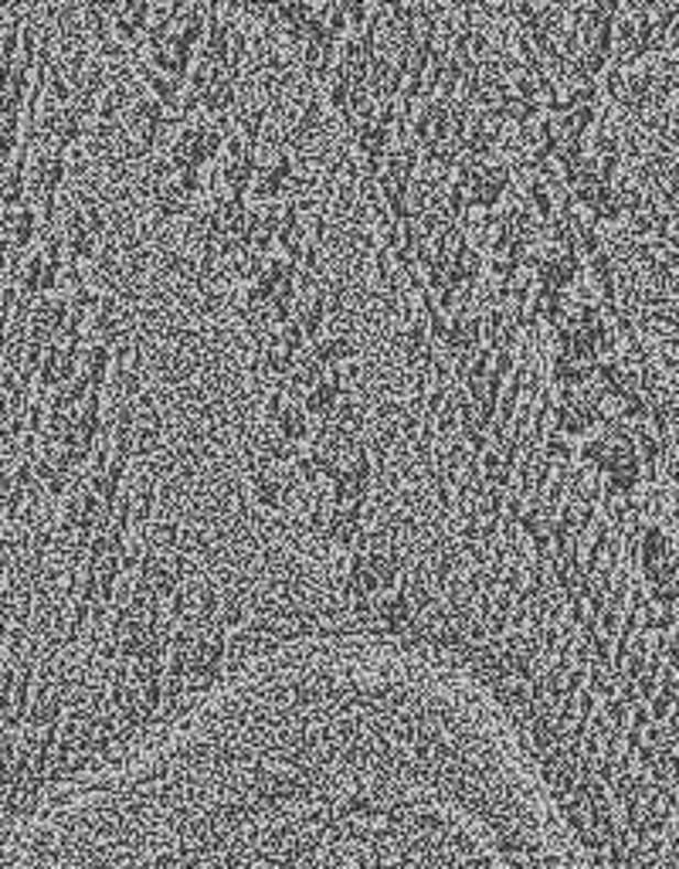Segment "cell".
Instances as JSON below:
<instances>
[{"mask_svg": "<svg viewBox=\"0 0 679 869\" xmlns=\"http://www.w3.org/2000/svg\"><path fill=\"white\" fill-rule=\"evenodd\" d=\"M415 622H418V612H415L405 587H397V591H391V595H381L374 602L371 625H377V631H384V636H391V639L408 636V631L415 628Z\"/></svg>", "mask_w": 679, "mask_h": 869, "instance_id": "8992f818", "label": "cell"}, {"mask_svg": "<svg viewBox=\"0 0 679 869\" xmlns=\"http://www.w3.org/2000/svg\"><path fill=\"white\" fill-rule=\"evenodd\" d=\"M184 86L187 82H180V78H171V75H164V72H146V89H150V99L153 102H160L164 106L167 112H174V116H180V106H184Z\"/></svg>", "mask_w": 679, "mask_h": 869, "instance_id": "d6986e66", "label": "cell"}, {"mask_svg": "<svg viewBox=\"0 0 679 869\" xmlns=\"http://www.w3.org/2000/svg\"><path fill=\"white\" fill-rule=\"evenodd\" d=\"M588 279L591 286L598 289V296H602L605 306H615V296H618V286H615V258L609 249H602L598 255H591L588 262Z\"/></svg>", "mask_w": 679, "mask_h": 869, "instance_id": "ac0fdd59", "label": "cell"}, {"mask_svg": "<svg viewBox=\"0 0 679 869\" xmlns=\"http://www.w3.org/2000/svg\"><path fill=\"white\" fill-rule=\"evenodd\" d=\"M102 228H106V221H102L96 205H89L83 211H72L62 221V242H65V255H68L72 265L96 255V245L102 239Z\"/></svg>", "mask_w": 679, "mask_h": 869, "instance_id": "5b68a950", "label": "cell"}, {"mask_svg": "<svg viewBox=\"0 0 679 869\" xmlns=\"http://www.w3.org/2000/svg\"><path fill=\"white\" fill-rule=\"evenodd\" d=\"M347 398V387H343V371H330L324 381L319 384H313L303 398H299V405L306 408V415L309 418H316L319 425L324 421H330L333 418V411L340 408V402Z\"/></svg>", "mask_w": 679, "mask_h": 869, "instance_id": "9c48e42d", "label": "cell"}, {"mask_svg": "<svg viewBox=\"0 0 679 869\" xmlns=\"http://www.w3.org/2000/svg\"><path fill=\"white\" fill-rule=\"evenodd\" d=\"M228 669V628L224 625H197L190 646V693L194 700L208 696Z\"/></svg>", "mask_w": 679, "mask_h": 869, "instance_id": "6da1fadb", "label": "cell"}, {"mask_svg": "<svg viewBox=\"0 0 679 869\" xmlns=\"http://www.w3.org/2000/svg\"><path fill=\"white\" fill-rule=\"evenodd\" d=\"M669 564H672V568L679 571V540L672 543V554H669Z\"/></svg>", "mask_w": 679, "mask_h": 869, "instance_id": "d4e9b609", "label": "cell"}, {"mask_svg": "<svg viewBox=\"0 0 679 869\" xmlns=\"http://www.w3.org/2000/svg\"><path fill=\"white\" fill-rule=\"evenodd\" d=\"M581 268H584V262H581L568 245H561V249H554V252L537 265V279H540L544 289L568 293V289L578 283Z\"/></svg>", "mask_w": 679, "mask_h": 869, "instance_id": "30bf717a", "label": "cell"}, {"mask_svg": "<svg viewBox=\"0 0 679 869\" xmlns=\"http://www.w3.org/2000/svg\"><path fill=\"white\" fill-rule=\"evenodd\" d=\"M78 374L86 377L92 391H106L109 374H112V346L99 340H86L83 358H78Z\"/></svg>", "mask_w": 679, "mask_h": 869, "instance_id": "9a60e30c", "label": "cell"}, {"mask_svg": "<svg viewBox=\"0 0 679 869\" xmlns=\"http://www.w3.org/2000/svg\"><path fill=\"white\" fill-rule=\"evenodd\" d=\"M371 486H374V462L368 446L357 439L347 446L343 465L330 480V506H368Z\"/></svg>", "mask_w": 679, "mask_h": 869, "instance_id": "3957f363", "label": "cell"}, {"mask_svg": "<svg viewBox=\"0 0 679 869\" xmlns=\"http://www.w3.org/2000/svg\"><path fill=\"white\" fill-rule=\"evenodd\" d=\"M259 146L245 143L238 133L228 136V146H224V156H221V184H224V194H234V197H249L252 187H255V174H259Z\"/></svg>", "mask_w": 679, "mask_h": 869, "instance_id": "277c9868", "label": "cell"}, {"mask_svg": "<svg viewBox=\"0 0 679 869\" xmlns=\"http://www.w3.org/2000/svg\"><path fill=\"white\" fill-rule=\"evenodd\" d=\"M293 320L299 323V330L306 333V340L316 343L319 337H324V327L330 320V296L324 289H303Z\"/></svg>", "mask_w": 679, "mask_h": 869, "instance_id": "5bb4252c", "label": "cell"}, {"mask_svg": "<svg viewBox=\"0 0 679 869\" xmlns=\"http://www.w3.org/2000/svg\"><path fill=\"white\" fill-rule=\"evenodd\" d=\"M534 309L544 316V320L557 323V316L565 309V293H554V289H540V296L534 299Z\"/></svg>", "mask_w": 679, "mask_h": 869, "instance_id": "603a6c76", "label": "cell"}, {"mask_svg": "<svg viewBox=\"0 0 679 869\" xmlns=\"http://www.w3.org/2000/svg\"><path fill=\"white\" fill-rule=\"evenodd\" d=\"M112 28V37L123 45H136L146 37L150 21H153V4H116V8H102Z\"/></svg>", "mask_w": 679, "mask_h": 869, "instance_id": "8fae6325", "label": "cell"}, {"mask_svg": "<svg viewBox=\"0 0 679 869\" xmlns=\"http://www.w3.org/2000/svg\"><path fill=\"white\" fill-rule=\"evenodd\" d=\"M252 496L262 509H283L286 506V483L275 472H252Z\"/></svg>", "mask_w": 679, "mask_h": 869, "instance_id": "ffe728a7", "label": "cell"}, {"mask_svg": "<svg viewBox=\"0 0 679 869\" xmlns=\"http://www.w3.org/2000/svg\"><path fill=\"white\" fill-rule=\"evenodd\" d=\"M313 358L324 364L327 371H340L347 361L357 358V343L347 337V333H330V337H319L313 346H309Z\"/></svg>", "mask_w": 679, "mask_h": 869, "instance_id": "e0dca14e", "label": "cell"}, {"mask_svg": "<svg viewBox=\"0 0 679 869\" xmlns=\"http://www.w3.org/2000/svg\"><path fill=\"white\" fill-rule=\"evenodd\" d=\"M269 340L286 353V358H293V361H299L303 353H306V346H309V340H306V333L299 330V323L296 320H289V323H283V327H275L272 333H269Z\"/></svg>", "mask_w": 679, "mask_h": 869, "instance_id": "44dd1931", "label": "cell"}, {"mask_svg": "<svg viewBox=\"0 0 679 869\" xmlns=\"http://www.w3.org/2000/svg\"><path fill=\"white\" fill-rule=\"evenodd\" d=\"M296 184V164H293V156L289 153H278L275 161L262 164L259 174H255V201H265V205H278V201H286V194L293 190Z\"/></svg>", "mask_w": 679, "mask_h": 869, "instance_id": "52a82bcc", "label": "cell"}, {"mask_svg": "<svg viewBox=\"0 0 679 869\" xmlns=\"http://www.w3.org/2000/svg\"><path fill=\"white\" fill-rule=\"evenodd\" d=\"M353 143H357V153H361V161H364V156H387L391 146H394V130L377 123L371 116V120L353 127Z\"/></svg>", "mask_w": 679, "mask_h": 869, "instance_id": "2e32d148", "label": "cell"}, {"mask_svg": "<svg viewBox=\"0 0 679 869\" xmlns=\"http://www.w3.org/2000/svg\"><path fill=\"white\" fill-rule=\"evenodd\" d=\"M656 52H662V48L656 42L653 8H643V4L622 8V14L615 21V55H612V65L635 68L638 62L656 55Z\"/></svg>", "mask_w": 679, "mask_h": 869, "instance_id": "7a4b0ae2", "label": "cell"}, {"mask_svg": "<svg viewBox=\"0 0 679 869\" xmlns=\"http://www.w3.org/2000/svg\"><path fill=\"white\" fill-rule=\"evenodd\" d=\"M669 520L679 527V483H676V490H672V496H669Z\"/></svg>", "mask_w": 679, "mask_h": 869, "instance_id": "cb8c5ba5", "label": "cell"}, {"mask_svg": "<svg viewBox=\"0 0 679 869\" xmlns=\"http://www.w3.org/2000/svg\"><path fill=\"white\" fill-rule=\"evenodd\" d=\"M269 435H275L278 442H286V446H293V449H299V446H309V439H313V418L306 415V408L299 405V402H286V408L278 411V418L269 425Z\"/></svg>", "mask_w": 679, "mask_h": 869, "instance_id": "4fadbf2b", "label": "cell"}, {"mask_svg": "<svg viewBox=\"0 0 679 869\" xmlns=\"http://www.w3.org/2000/svg\"><path fill=\"white\" fill-rule=\"evenodd\" d=\"M364 527H368V517H364V506H330L327 520H324V537L330 547H357V540L364 537Z\"/></svg>", "mask_w": 679, "mask_h": 869, "instance_id": "ba28073f", "label": "cell"}, {"mask_svg": "<svg viewBox=\"0 0 679 869\" xmlns=\"http://www.w3.org/2000/svg\"><path fill=\"white\" fill-rule=\"evenodd\" d=\"M31 78L34 72L21 62H14L11 68H0V116L21 120V112L28 109L31 99Z\"/></svg>", "mask_w": 679, "mask_h": 869, "instance_id": "7c38bea8", "label": "cell"}, {"mask_svg": "<svg viewBox=\"0 0 679 869\" xmlns=\"http://www.w3.org/2000/svg\"><path fill=\"white\" fill-rule=\"evenodd\" d=\"M262 130H265V109L262 106H249L242 116H238V136H242L245 143L259 146Z\"/></svg>", "mask_w": 679, "mask_h": 869, "instance_id": "7402d4cb", "label": "cell"}]
</instances>
